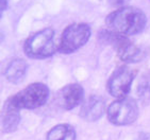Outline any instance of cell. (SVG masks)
<instances>
[{
	"label": "cell",
	"mask_w": 150,
	"mask_h": 140,
	"mask_svg": "<svg viewBox=\"0 0 150 140\" xmlns=\"http://www.w3.org/2000/svg\"><path fill=\"white\" fill-rule=\"evenodd\" d=\"M55 31L51 28L42 29L27 38L23 44L25 54L33 60H45L59 51Z\"/></svg>",
	"instance_id": "277c9868"
},
{
	"label": "cell",
	"mask_w": 150,
	"mask_h": 140,
	"mask_svg": "<svg viewBox=\"0 0 150 140\" xmlns=\"http://www.w3.org/2000/svg\"><path fill=\"white\" fill-rule=\"evenodd\" d=\"M76 138L77 134L75 127L67 123L53 126L46 136V140H76Z\"/></svg>",
	"instance_id": "8fae6325"
},
{
	"label": "cell",
	"mask_w": 150,
	"mask_h": 140,
	"mask_svg": "<svg viewBox=\"0 0 150 140\" xmlns=\"http://www.w3.org/2000/svg\"><path fill=\"white\" fill-rule=\"evenodd\" d=\"M1 1V6H0V8H1V13H0V15L2 16L3 12H4V10H6V6H8V2H6V0H0Z\"/></svg>",
	"instance_id": "9a60e30c"
},
{
	"label": "cell",
	"mask_w": 150,
	"mask_h": 140,
	"mask_svg": "<svg viewBox=\"0 0 150 140\" xmlns=\"http://www.w3.org/2000/svg\"><path fill=\"white\" fill-rule=\"evenodd\" d=\"M104 113V101L101 97L92 96L82 104L80 116L87 122L99 120Z\"/></svg>",
	"instance_id": "9c48e42d"
},
{
	"label": "cell",
	"mask_w": 150,
	"mask_h": 140,
	"mask_svg": "<svg viewBox=\"0 0 150 140\" xmlns=\"http://www.w3.org/2000/svg\"><path fill=\"white\" fill-rule=\"evenodd\" d=\"M84 89L78 83L67 84L60 89L57 94L58 104L65 110H70L83 101Z\"/></svg>",
	"instance_id": "ba28073f"
},
{
	"label": "cell",
	"mask_w": 150,
	"mask_h": 140,
	"mask_svg": "<svg viewBox=\"0 0 150 140\" xmlns=\"http://www.w3.org/2000/svg\"><path fill=\"white\" fill-rule=\"evenodd\" d=\"M92 29L85 23H71L64 29L59 43V52L70 54L83 47L90 39Z\"/></svg>",
	"instance_id": "5b68a950"
},
{
	"label": "cell",
	"mask_w": 150,
	"mask_h": 140,
	"mask_svg": "<svg viewBox=\"0 0 150 140\" xmlns=\"http://www.w3.org/2000/svg\"><path fill=\"white\" fill-rule=\"evenodd\" d=\"M49 98V88L44 83H32L26 88L18 91L6 99L3 104V108L15 109H35L47 102Z\"/></svg>",
	"instance_id": "7a4b0ae2"
},
{
	"label": "cell",
	"mask_w": 150,
	"mask_h": 140,
	"mask_svg": "<svg viewBox=\"0 0 150 140\" xmlns=\"http://www.w3.org/2000/svg\"><path fill=\"white\" fill-rule=\"evenodd\" d=\"M136 94L142 103L148 104L150 102V84L146 79L139 81L137 89H136Z\"/></svg>",
	"instance_id": "4fadbf2b"
},
{
	"label": "cell",
	"mask_w": 150,
	"mask_h": 140,
	"mask_svg": "<svg viewBox=\"0 0 150 140\" xmlns=\"http://www.w3.org/2000/svg\"><path fill=\"white\" fill-rule=\"evenodd\" d=\"M20 123V113L15 109L3 108L1 114V129L3 134H11L17 129Z\"/></svg>",
	"instance_id": "7c38bea8"
},
{
	"label": "cell",
	"mask_w": 150,
	"mask_h": 140,
	"mask_svg": "<svg viewBox=\"0 0 150 140\" xmlns=\"http://www.w3.org/2000/svg\"><path fill=\"white\" fill-rule=\"evenodd\" d=\"M136 71L127 66H120L114 70L110 79L108 80L107 89L112 97L117 99H124L128 97L131 90L133 80Z\"/></svg>",
	"instance_id": "52a82bcc"
},
{
	"label": "cell",
	"mask_w": 150,
	"mask_h": 140,
	"mask_svg": "<svg viewBox=\"0 0 150 140\" xmlns=\"http://www.w3.org/2000/svg\"><path fill=\"white\" fill-rule=\"evenodd\" d=\"M105 23L111 31L122 35H135L146 27L147 17L142 10L134 6H125L116 9L108 15Z\"/></svg>",
	"instance_id": "6da1fadb"
},
{
	"label": "cell",
	"mask_w": 150,
	"mask_h": 140,
	"mask_svg": "<svg viewBox=\"0 0 150 140\" xmlns=\"http://www.w3.org/2000/svg\"><path fill=\"white\" fill-rule=\"evenodd\" d=\"M27 70H28V64L26 61L23 58H15L6 66L4 75L10 83L19 84L26 77Z\"/></svg>",
	"instance_id": "30bf717a"
},
{
	"label": "cell",
	"mask_w": 150,
	"mask_h": 140,
	"mask_svg": "<svg viewBox=\"0 0 150 140\" xmlns=\"http://www.w3.org/2000/svg\"><path fill=\"white\" fill-rule=\"evenodd\" d=\"M101 42L109 44L115 49L116 53L126 64H135L142 62L147 55V50L133 44L126 35L116 33L111 30H102L98 34Z\"/></svg>",
	"instance_id": "3957f363"
},
{
	"label": "cell",
	"mask_w": 150,
	"mask_h": 140,
	"mask_svg": "<svg viewBox=\"0 0 150 140\" xmlns=\"http://www.w3.org/2000/svg\"><path fill=\"white\" fill-rule=\"evenodd\" d=\"M111 6L113 8H117V9H121L127 6V4L130 2V0H109Z\"/></svg>",
	"instance_id": "5bb4252c"
},
{
	"label": "cell",
	"mask_w": 150,
	"mask_h": 140,
	"mask_svg": "<svg viewBox=\"0 0 150 140\" xmlns=\"http://www.w3.org/2000/svg\"><path fill=\"white\" fill-rule=\"evenodd\" d=\"M139 115V104L132 98L117 99L107 109L108 120L116 126L129 125L134 123Z\"/></svg>",
	"instance_id": "8992f818"
}]
</instances>
